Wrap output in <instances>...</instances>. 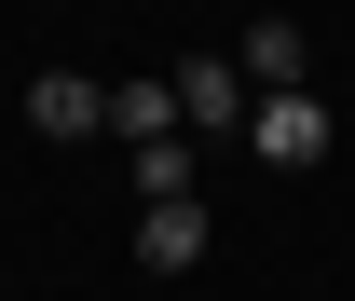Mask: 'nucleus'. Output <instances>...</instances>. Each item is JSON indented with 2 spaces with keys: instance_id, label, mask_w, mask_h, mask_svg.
<instances>
[{
  "instance_id": "1",
  "label": "nucleus",
  "mask_w": 355,
  "mask_h": 301,
  "mask_svg": "<svg viewBox=\"0 0 355 301\" xmlns=\"http://www.w3.org/2000/svg\"><path fill=\"white\" fill-rule=\"evenodd\" d=\"M246 151H260L273 178H314L328 151H342V124H328V110H314V96L287 83V96H260V110H246Z\"/></svg>"
},
{
  "instance_id": "4",
  "label": "nucleus",
  "mask_w": 355,
  "mask_h": 301,
  "mask_svg": "<svg viewBox=\"0 0 355 301\" xmlns=\"http://www.w3.org/2000/svg\"><path fill=\"white\" fill-rule=\"evenodd\" d=\"M137 260H150V274H191V260H205V192H164V206H137Z\"/></svg>"
},
{
  "instance_id": "3",
  "label": "nucleus",
  "mask_w": 355,
  "mask_h": 301,
  "mask_svg": "<svg viewBox=\"0 0 355 301\" xmlns=\"http://www.w3.org/2000/svg\"><path fill=\"white\" fill-rule=\"evenodd\" d=\"M28 124L83 151V137H110V83H83V69H42V83H28Z\"/></svg>"
},
{
  "instance_id": "2",
  "label": "nucleus",
  "mask_w": 355,
  "mask_h": 301,
  "mask_svg": "<svg viewBox=\"0 0 355 301\" xmlns=\"http://www.w3.org/2000/svg\"><path fill=\"white\" fill-rule=\"evenodd\" d=\"M246 110H260V96H246V69H232V55H191V69H178V124L246 137Z\"/></svg>"
},
{
  "instance_id": "7",
  "label": "nucleus",
  "mask_w": 355,
  "mask_h": 301,
  "mask_svg": "<svg viewBox=\"0 0 355 301\" xmlns=\"http://www.w3.org/2000/svg\"><path fill=\"white\" fill-rule=\"evenodd\" d=\"M246 14H260V0H246Z\"/></svg>"
},
{
  "instance_id": "5",
  "label": "nucleus",
  "mask_w": 355,
  "mask_h": 301,
  "mask_svg": "<svg viewBox=\"0 0 355 301\" xmlns=\"http://www.w3.org/2000/svg\"><path fill=\"white\" fill-rule=\"evenodd\" d=\"M110 137L123 151H164L178 137V83H110Z\"/></svg>"
},
{
  "instance_id": "6",
  "label": "nucleus",
  "mask_w": 355,
  "mask_h": 301,
  "mask_svg": "<svg viewBox=\"0 0 355 301\" xmlns=\"http://www.w3.org/2000/svg\"><path fill=\"white\" fill-rule=\"evenodd\" d=\"M232 69H246L260 96H287L301 83V28H287V14H246V55H232Z\"/></svg>"
}]
</instances>
